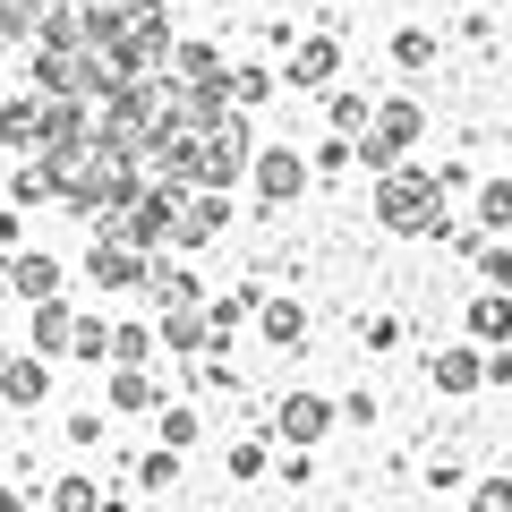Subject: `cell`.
I'll return each instance as SVG.
<instances>
[{
	"mask_svg": "<svg viewBox=\"0 0 512 512\" xmlns=\"http://www.w3.org/2000/svg\"><path fill=\"white\" fill-rule=\"evenodd\" d=\"M470 512H512V478H487V487L470 495Z\"/></svg>",
	"mask_w": 512,
	"mask_h": 512,
	"instance_id": "30",
	"label": "cell"
},
{
	"mask_svg": "<svg viewBox=\"0 0 512 512\" xmlns=\"http://www.w3.org/2000/svg\"><path fill=\"white\" fill-rule=\"evenodd\" d=\"M376 222L402 231V239L444 231V180H427V171H376Z\"/></svg>",
	"mask_w": 512,
	"mask_h": 512,
	"instance_id": "2",
	"label": "cell"
},
{
	"mask_svg": "<svg viewBox=\"0 0 512 512\" xmlns=\"http://www.w3.org/2000/svg\"><path fill=\"white\" fill-rule=\"evenodd\" d=\"M478 222H495V231L512 222V180H487V188H478Z\"/></svg>",
	"mask_w": 512,
	"mask_h": 512,
	"instance_id": "25",
	"label": "cell"
},
{
	"mask_svg": "<svg viewBox=\"0 0 512 512\" xmlns=\"http://www.w3.org/2000/svg\"><path fill=\"white\" fill-rule=\"evenodd\" d=\"M171 77H188V86H222V52H214V43H180V52H171Z\"/></svg>",
	"mask_w": 512,
	"mask_h": 512,
	"instance_id": "16",
	"label": "cell"
},
{
	"mask_svg": "<svg viewBox=\"0 0 512 512\" xmlns=\"http://www.w3.org/2000/svg\"><path fill=\"white\" fill-rule=\"evenodd\" d=\"M69 333H77V316L60 299H35V350H69Z\"/></svg>",
	"mask_w": 512,
	"mask_h": 512,
	"instance_id": "20",
	"label": "cell"
},
{
	"mask_svg": "<svg viewBox=\"0 0 512 512\" xmlns=\"http://www.w3.org/2000/svg\"><path fill=\"white\" fill-rule=\"evenodd\" d=\"M248 163H256V137H248V111L231 103V111L197 137V188H231Z\"/></svg>",
	"mask_w": 512,
	"mask_h": 512,
	"instance_id": "3",
	"label": "cell"
},
{
	"mask_svg": "<svg viewBox=\"0 0 512 512\" xmlns=\"http://www.w3.org/2000/svg\"><path fill=\"white\" fill-rule=\"evenodd\" d=\"M9 197H18V205H43V197H60V188H52V163H43V154H26V163L9 171Z\"/></svg>",
	"mask_w": 512,
	"mask_h": 512,
	"instance_id": "18",
	"label": "cell"
},
{
	"mask_svg": "<svg viewBox=\"0 0 512 512\" xmlns=\"http://www.w3.org/2000/svg\"><path fill=\"white\" fill-rule=\"evenodd\" d=\"M111 52H120L128 77H137V69H163V60H171V18H163V0H128V9H120V43H111Z\"/></svg>",
	"mask_w": 512,
	"mask_h": 512,
	"instance_id": "4",
	"label": "cell"
},
{
	"mask_svg": "<svg viewBox=\"0 0 512 512\" xmlns=\"http://www.w3.org/2000/svg\"><path fill=\"white\" fill-rule=\"evenodd\" d=\"M137 291H154V308H180V299H197V274H180V265H163V256H146V282Z\"/></svg>",
	"mask_w": 512,
	"mask_h": 512,
	"instance_id": "14",
	"label": "cell"
},
{
	"mask_svg": "<svg viewBox=\"0 0 512 512\" xmlns=\"http://www.w3.org/2000/svg\"><path fill=\"white\" fill-rule=\"evenodd\" d=\"M0 291H9V256H0Z\"/></svg>",
	"mask_w": 512,
	"mask_h": 512,
	"instance_id": "34",
	"label": "cell"
},
{
	"mask_svg": "<svg viewBox=\"0 0 512 512\" xmlns=\"http://www.w3.org/2000/svg\"><path fill=\"white\" fill-rule=\"evenodd\" d=\"M436 384H444V393H478V384H487V350H444Z\"/></svg>",
	"mask_w": 512,
	"mask_h": 512,
	"instance_id": "15",
	"label": "cell"
},
{
	"mask_svg": "<svg viewBox=\"0 0 512 512\" xmlns=\"http://www.w3.org/2000/svg\"><path fill=\"white\" fill-rule=\"evenodd\" d=\"M0 52H9V35H0Z\"/></svg>",
	"mask_w": 512,
	"mask_h": 512,
	"instance_id": "35",
	"label": "cell"
},
{
	"mask_svg": "<svg viewBox=\"0 0 512 512\" xmlns=\"http://www.w3.org/2000/svg\"><path fill=\"white\" fill-rule=\"evenodd\" d=\"M470 333L504 350V342H512V299H470Z\"/></svg>",
	"mask_w": 512,
	"mask_h": 512,
	"instance_id": "19",
	"label": "cell"
},
{
	"mask_svg": "<svg viewBox=\"0 0 512 512\" xmlns=\"http://www.w3.org/2000/svg\"><path fill=\"white\" fill-rule=\"evenodd\" d=\"M52 504H60V512H94L103 495H94V478H60V487H52Z\"/></svg>",
	"mask_w": 512,
	"mask_h": 512,
	"instance_id": "27",
	"label": "cell"
},
{
	"mask_svg": "<svg viewBox=\"0 0 512 512\" xmlns=\"http://www.w3.org/2000/svg\"><path fill=\"white\" fill-rule=\"evenodd\" d=\"M86 282H103V291H137L146 282V248H128V239H94V256H86Z\"/></svg>",
	"mask_w": 512,
	"mask_h": 512,
	"instance_id": "7",
	"label": "cell"
},
{
	"mask_svg": "<svg viewBox=\"0 0 512 512\" xmlns=\"http://www.w3.org/2000/svg\"><path fill=\"white\" fill-rule=\"evenodd\" d=\"M9 291H26V299H60V256L18 248V256H9Z\"/></svg>",
	"mask_w": 512,
	"mask_h": 512,
	"instance_id": "9",
	"label": "cell"
},
{
	"mask_svg": "<svg viewBox=\"0 0 512 512\" xmlns=\"http://www.w3.org/2000/svg\"><path fill=\"white\" fill-rule=\"evenodd\" d=\"M137 478H146V487H171V478H180V453H171V444H163V453H146V461H137Z\"/></svg>",
	"mask_w": 512,
	"mask_h": 512,
	"instance_id": "29",
	"label": "cell"
},
{
	"mask_svg": "<svg viewBox=\"0 0 512 512\" xmlns=\"http://www.w3.org/2000/svg\"><path fill=\"white\" fill-rule=\"evenodd\" d=\"M248 171H256V188H265V197H274V205H291L299 188H308V163H299L291 146H274V154H256Z\"/></svg>",
	"mask_w": 512,
	"mask_h": 512,
	"instance_id": "8",
	"label": "cell"
},
{
	"mask_svg": "<svg viewBox=\"0 0 512 512\" xmlns=\"http://www.w3.org/2000/svg\"><path fill=\"white\" fill-rule=\"evenodd\" d=\"M69 350H77V359H111V325H94V316H77Z\"/></svg>",
	"mask_w": 512,
	"mask_h": 512,
	"instance_id": "24",
	"label": "cell"
},
{
	"mask_svg": "<svg viewBox=\"0 0 512 512\" xmlns=\"http://www.w3.org/2000/svg\"><path fill=\"white\" fill-rule=\"evenodd\" d=\"M333 69H342V43H333V35H316V43L291 52V86H325Z\"/></svg>",
	"mask_w": 512,
	"mask_h": 512,
	"instance_id": "13",
	"label": "cell"
},
{
	"mask_svg": "<svg viewBox=\"0 0 512 512\" xmlns=\"http://www.w3.org/2000/svg\"><path fill=\"white\" fill-rule=\"evenodd\" d=\"M154 359V333L146 325H111V367H146Z\"/></svg>",
	"mask_w": 512,
	"mask_h": 512,
	"instance_id": "22",
	"label": "cell"
},
{
	"mask_svg": "<svg viewBox=\"0 0 512 512\" xmlns=\"http://www.w3.org/2000/svg\"><path fill=\"white\" fill-rule=\"evenodd\" d=\"M333 427V402H316V393H291L282 402V444H316Z\"/></svg>",
	"mask_w": 512,
	"mask_h": 512,
	"instance_id": "10",
	"label": "cell"
},
{
	"mask_svg": "<svg viewBox=\"0 0 512 512\" xmlns=\"http://www.w3.org/2000/svg\"><path fill=\"white\" fill-rule=\"evenodd\" d=\"M163 444L188 453V444H197V410H163Z\"/></svg>",
	"mask_w": 512,
	"mask_h": 512,
	"instance_id": "28",
	"label": "cell"
},
{
	"mask_svg": "<svg viewBox=\"0 0 512 512\" xmlns=\"http://www.w3.org/2000/svg\"><path fill=\"white\" fill-rule=\"evenodd\" d=\"M265 94H274V77H265V69H239V77H231V103H239V111H256Z\"/></svg>",
	"mask_w": 512,
	"mask_h": 512,
	"instance_id": "26",
	"label": "cell"
},
{
	"mask_svg": "<svg viewBox=\"0 0 512 512\" xmlns=\"http://www.w3.org/2000/svg\"><path fill=\"white\" fill-rule=\"evenodd\" d=\"M52 120H60V94L18 86L9 103H0V146L9 154H52Z\"/></svg>",
	"mask_w": 512,
	"mask_h": 512,
	"instance_id": "5",
	"label": "cell"
},
{
	"mask_svg": "<svg viewBox=\"0 0 512 512\" xmlns=\"http://www.w3.org/2000/svg\"><path fill=\"white\" fill-rule=\"evenodd\" d=\"M0 512H26V495H18V487H9V478H0Z\"/></svg>",
	"mask_w": 512,
	"mask_h": 512,
	"instance_id": "33",
	"label": "cell"
},
{
	"mask_svg": "<svg viewBox=\"0 0 512 512\" xmlns=\"http://www.w3.org/2000/svg\"><path fill=\"white\" fill-rule=\"evenodd\" d=\"M43 9H52V0H0V35H9V43H26V35L43 26Z\"/></svg>",
	"mask_w": 512,
	"mask_h": 512,
	"instance_id": "23",
	"label": "cell"
},
{
	"mask_svg": "<svg viewBox=\"0 0 512 512\" xmlns=\"http://www.w3.org/2000/svg\"><path fill=\"white\" fill-rule=\"evenodd\" d=\"M163 342H171V350H214V325H205V308H197V299L163 308Z\"/></svg>",
	"mask_w": 512,
	"mask_h": 512,
	"instance_id": "11",
	"label": "cell"
},
{
	"mask_svg": "<svg viewBox=\"0 0 512 512\" xmlns=\"http://www.w3.org/2000/svg\"><path fill=\"white\" fill-rule=\"evenodd\" d=\"M478 265H487V282H504V291H512V248H495V239H487V248H478Z\"/></svg>",
	"mask_w": 512,
	"mask_h": 512,
	"instance_id": "32",
	"label": "cell"
},
{
	"mask_svg": "<svg viewBox=\"0 0 512 512\" xmlns=\"http://www.w3.org/2000/svg\"><path fill=\"white\" fill-rule=\"evenodd\" d=\"M52 163V188H60V205L69 214H86V222H103V214H120L128 197H137V163H120L111 146H69V154H43Z\"/></svg>",
	"mask_w": 512,
	"mask_h": 512,
	"instance_id": "1",
	"label": "cell"
},
{
	"mask_svg": "<svg viewBox=\"0 0 512 512\" xmlns=\"http://www.w3.org/2000/svg\"><path fill=\"white\" fill-rule=\"evenodd\" d=\"M231 222V188H180V214H171V248H205Z\"/></svg>",
	"mask_w": 512,
	"mask_h": 512,
	"instance_id": "6",
	"label": "cell"
},
{
	"mask_svg": "<svg viewBox=\"0 0 512 512\" xmlns=\"http://www.w3.org/2000/svg\"><path fill=\"white\" fill-rule=\"evenodd\" d=\"M111 410H128V419L154 410V367H120V376H111Z\"/></svg>",
	"mask_w": 512,
	"mask_h": 512,
	"instance_id": "17",
	"label": "cell"
},
{
	"mask_svg": "<svg viewBox=\"0 0 512 512\" xmlns=\"http://www.w3.org/2000/svg\"><path fill=\"white\" fill-rule=\"evenodd\" d=\"M333 128H342V137H350V128H367V103H359V94H333Z\"/></svg>",
	"mask_w": 512,
	"mask_h": 512,
	"instance_id": "31",
	"label": "cell"
},
{
	"mask_svg": "<svg viewBox=\"0 0 512 512\" xmlns=\"http://www.w3.org/2000/svg\"><path fill=\"white\" fill-rule=\"evenodd\" d=\"M256 316H265V333H274L282 350H291L299 333H308V316H299V299H265V308H256Z\"/></svg>",
	"mask_w": 512,
	"mask_h": 512,
	"instance_id": "21",
	"label": "cell"
},
{
	"mask_svg": "<svg viewBox=\"0 0 512 512\" xmlns=\"http://www.w3.org/2000/svg\"><path fill=\"white\" fill-rule=\"evenodd\" d=\"M43 393H52V376H43V359H9V367H0V402H18V410H35Z\"/></svg>",
	"mask_w": 512,
	"mask_h": 512,
	"instance_id": "12",
	"label": "cell"
}]
</instances>
